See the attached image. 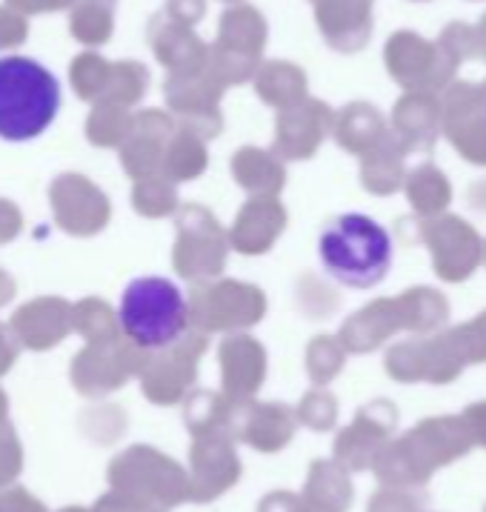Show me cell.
I'll return each instance as SVG.
<instances>
[{
    "instance_id": "6da1fadb",
    "label": "cell",
    "mask_w": 486,
    "mask_h": 512,
    "mask_svg": "<svg viewBox=\"0 0 486 512\" xmlns=\"http://www.w3.org/2000/svg\"><path fill=\"white\" fill-rule=\"evenodd\" d=\"M318 261L341 287L372 289L392 272L395 244L389 229L372 215L341 212L318 235Z\"/></svg>"
},
{
    "instance_id": "7a4b0ae2",
    "label": "cell",
    "mask_w": 486,
    "mask_h": 512,
    "mask_svg": "<svg viewBox=\"0 0 486 512\" xmlns=\"http://www.w3.org/2000/svg\"><path fill=\"white\" fill-rule=\"evenodd\" d=\"M61 109V83L32 58H0V138L26 144L43 135Z\"/></svg>"
},
{
    "instance_id": "3957f363",
    "label": "cell",
    "mask_w": 486,
    "mask_h": 512,
    "mask_svg": "<svg viewBox=\"0 0 486 512\" xmlns=\"http://www.w3.org/2000/svg\"><path fill=\"white\" fill-rule=\"evenodd\" d=\"M118 324L135 347L166 349L189 329V301L172 278L143 275L123 289Z\"/></svg>"
}]
</instances>
